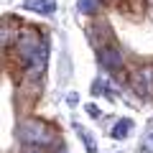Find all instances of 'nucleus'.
Segmentation results:
<instances>
[{
	"label": "nucleus",
	"mask_w": 153,
	"mask_h": 153,
	"mask_svg": "<svg viewBox=\"0 0 153 153\" xmlns=\"http://www.w3.org/2000/svg\"><path fill=\"white\" fill-rule=\"evenodd\" d=\"M97 5H100V0H79V5H76V8H79L82 13H94Z\"/></svg>",
	"instance_id": "obj_8"
},
{
	"label": "nucleus",
	"mask_w": 153,
	"mask_h": 153,
	"mask_svg": "<svg viewBox=\"0 0 153 153\" xmlns=\"http://www.w3.org/2000/svg\"><path fill=\"white\" fill-rule=\"evenodd\" d=\"M18 138L23 143H41V146H46L51 140V130L41 120H23L18 125Z\"/></svg>",
	"instance_id": "obj_2"
},
{
	"label": "nucleus",
	"mask_w": 153,
	"mask_h": 153,
	"mask_svg": "<svg viewBox=\"0 0 153 153\" xmlns=\"http://www.w3.org/2000/svg\"><path fill=\"white\" fill-rule=\"evenodd\" d=\"M16 46H18L21 61L26 64V69L31 74H41L46 69V61H49V41L36 28H23L18 41H16Z\"/></svg>",
	"instance_id": "obj_1"
},
{
	"label": "nucleus",
	"mask_w": 153,
	"mask_h": 153,
	"mask_svg": "<svg viewBox=\"0 0 153 153\" xmlns=\"http://www.w3.org/2000/svg\"><path fill=\"white\" fill-rule=\"evenodd\" d=\"M143 151H146V153H153V133L146 138V143H143Z\"/></svg>",
	"instance_id": "obj_11"
},
{
	"label": "nucleus",
	"mask_w": 153,
	"mask_h": 153,
	"mask_svg": "<svg viewBox=\"0 0 153 153\" xmlns=\"http://www.w3.org/2000/svg\"><path fill=\"white\" fill-rule=\"evenodd\" d=\"M130 84L140 97H153V64L138 66L130 74Z\"/></svg>",
	"instance_id": "obj_3"
},
{
	"label": "nucleus",
	"mask_w": 153,
	"mask_h": 153,
	"mask_svg": "<svg viewBox=\"0 0 153 153\" xmlns=\"http://www.w3.org/2000/svg\"><path fill=\"white\" fill-rule=\"evenodd\" d=\"M74 128H76V133L82 135V140H84V146H87V151H89V153H94V151H97V146H94V143H92V138H89L87 133H84V128H82V125H74Z\"/></svg>",
	"instance_id": "obj_9"
},
{
	"label": "nucleus",
	"mask_w": 153,
	"mask_h": 153,
	"mask_svg": "<svg viewBox=\"0 0 153 153\" xmlns=\"http://www.w3.org/2000/svg\"><path fill=\"white\" fill-rule=\"evenodd\" d=\"M18 36H21V31H18V23L13 26V18H5V21H3V49H10V46H16Z\"/></svg>",
	"instance_id": "obj_5"
},
{
	"label": "nucleus",
	"mask_w": 153,
	"mask_h": 153,
	"mask_svg": "<svg viewBox=\"0 0 153 153\" xmlns=\"http://www.w3.org/2000/svg\"><path fill=\"white\" fill-rule=\"evenodd\" d=\"M87 115L89 117H100V107L97 105H87Z\"/></svg>",
	"instance_id": "obj_12"
},
{
	"label": "nucleus",
	"mask_w": 153,
	"mask_h": 153,
	"mask_svg": "<svg viewBox=\"0 0 153 153\" xmlns=\"http://www.w3.org/2000/svg\"><path fill=\"white\" fill-rule=\"evenodd\" d=\"M92 94H102V79H94V84H92Z\"/></svg>",
	"instance_id": "obj_13"
},
{
	"label": "nucleus",
	"mask_w": 153,
	"mask_h": 153,
	"mask_svg": "<svg viewBox=\"0 0 153 153\" xmlns=\"http://www.w3.org/2000/svg\"><path fill=\"white\" fill-rule=\"evenodd\" d=\"M130 128H133V120L123 117V120H117V123H115V128L110 130V135H112V138H117V140H123V138H128Z\"/></svg>",
	"instance_id": "obj_7"
},
{
	"label": "nucleus",
	"mask_w": 153,
	"mask_h": 153,
	"mask_svg": "<svg viewBox=\"0 0 153 153\" xmlns=\"http://www.w3.org/2000/svg\"><path fill=\"white\" fill-rule=\"evenodd\" d=\"M97 61L105 66V69H112V71H120L123 69V56L115 46H100L97 49Z\"/></svg>",
	"instance_id": "obj_4"
},
{
	"label": "nucleus",
	"mask_w": 153,
	"mask_h": 153,
	"mask_svg": "<svg viewBox=\"0 0 153 153\" xmlns=\"http://www.w3.org/2000/svg\"><path fill=\"white\" fill-rule=\"evenodd\" d=\"M21 153H49V151H46V148L41 146V143H26Z\"/></svg>",
	"instance_id": "obj_10"
},
{
	"label": "nucleus",
	"mask_w": 153,
	"mask_h": 153,
	"mask_svg": "<svg viewBox=\"0 0 153 153\" xmlns=\"http://www.w3.org/2000/svg\"><path fill=\"white\" fill-rule=\"evenodd\" d=\"M23 8L36 10V13H44V16H51V13L56 10V3H51V0H26Z\"/></svg>",
	"instance_id": "obj_6"
}]
</instances>
